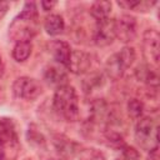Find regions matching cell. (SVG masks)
Returning <instances> with one entry per match:
<instances>
[{
    "label": "cell",
    "instance_id": "cell-1",
    "mask_svg": "<svg viewBox=\"0 0 160 160\" xmlns=\"http://www.w3.org/2000/svg\"><path fill=\"white\" fill-rule=\"evenodd\" d=\"M39 30L38 9L35 2H26L22 11L12 20L9 26L10 38L16 41H30Z\"/></svg>",
    "mask_w": 160,
    "mask_h": 160
},
{
    "label": "cell",
    "instance_id": "cell-2",
    "mask_svg": "<svg viewBox=\"0 0 160 160\" xmlns=\"http://www.w3.org/2000/svg\"><path fill=\"white\" fill-rule=\"evenodd\" d=\"M55 110L68 121H75L79 118V100L76 91L70 85L59 86L54 95Z\"/></svg>",
    "mask_w": 160,
    "mask_h": 160
},
{
    "label": "cell",
    "instance_id": "cell-3",
    "mask_svg": "<svg viewBox=\"0 0 160 160\" xmlns=\"http://www.w3.org/2000/svg\"><path fill=\"white\" fill-rule=\"evenodd\" d=\"M20 151L19 138L11 119H0V160H15Z\"/></svg>",
    "mask_w": 160,
    "mask_h": 160
},
{
    "label": "cell",
    "instance_id": "cell-4",
    "mask_svg": "<svg viewBox=\"0 0 160 160\" xmlns=\"http://www.w3.org/2000/svg\"><path fill=\"white\" fill-rule=\"evenodd\" d=\"M159 125L152 118H141L135 126V139L138 144L148 151L158 149L159 144Z\"/></svg>",
    "mask_w": 160,
    "mask_h": 160
},
{
    "label": "cell",
    "instance_id": "cell-5",
    "mask_svg": "<svg viewBox=\"0 0 160 160\" xmlns=\"http://www.w3.org/2000/svg\"><path fill=\"white\" fill-rule=\"evenodd\" d=\"M136 58V54H135V50L134 48H124L121 49L119 52L111 55L106 64H105V70H106V74L109 75V78L114 79V80H118L119 78L122 76L124 71L132 65L134 60Z\"/></svg>",
    "mask_w": 160,
    "mask_h": 160
},
{
    "label": "cell",
    "instance_id": "cell-6",
    "mask_svg": "<svg viewBox=\"0 0 160 160\" xmlns=\"http://www.w3.org/2000/svg\"><path fill=\"white\" fill-rule=\"evenodd\" d=\"M12 91L18 98L24 100H34L42 92V86L38 80L22 76L14 81Z\"/></svg>",
    "mask_w": 160,
    "mask_h": 160
},
{
    "label": "cell",
    "instance_id": "cell-7",
    "mask_svg": "<svg viewBox=\"0 0 160 160\" xmlns=\"http://www.w3.org/2000/svg\"><path fill=\"white\" fill-rule=\"evenodd\" d=\"M159 40L160 36L155 29H149L144 32L142 52L146 60L154 66H158L159 64Z\"/></svg>",
    "mask_w": 160,
    "mask_h": 160
},
{
    "label": "cell",
    "instance_id": "cell-8",
    "mask_svg": "<svg viewBox=\"0 0 160 160\" xmlns=\"http://www.w3.org/2000/svg\"><path fill=\"white\" fill-rule=\"evenodd\" d=\"M136 20L130 15H122L115 20V38L122 42L132 41L136 36Z\"/></svg>",
    "mask_w": 160,
    "mask_h": 160
},
{
    "label": "cell",
    "instance_id": "cell-9",
    "mask_svg": "<svg viewBox=\"0 0 160 160\" xmlns=\"http://www.w3.org/2000/svg\"><path fill=\"white\" fill-rule=\"evenodd\" d=\"M115 39V20L105 19L102 21H98V26L95 30V44L98 46H108Z\"/></svg>",
    "mask_w": 160,
    "mask_h": 160
},
{
    "label": "cell",
    "instance_id": "cell-10",
    "mask_svg": "<svg viewBox=\"0 0 160 160\" xmlns=\"http://www.w3.org/2000/svg\"><path fill=\"white\" fill-rule=\"evenodd\" d=\"M91 66V56L90 54L81 51V50H75L71 51V56H70V61L68 68L70 69L71 72L74 74H84L86 72Z\"/></svg>",
    "mask_w": 160,
    "mask_h": 160
},
{
    "label": "cell",
    "instance_id": "cell-11",
    "mask_svg": "<svg viewBox=\"0 0 160 160\" xmlns=\"http://www.w3.org/2000/svg\"><path fill=\"white\" fill-rule=\"evenodd\" d=\"M50 52L52 55V58L61 65L66 66L69 65L70 61V56H71V49L70 45L65 41L61 40H55L50 44Z\"/></svg>",
    "mask_w": 160,
    "mask_h": 160
},
{
    "label": "cell",
    "instance_id": "cell-12",
    "mask_svg": "<svg viewBox=\"0 0 160 160\" xmlns=\"http://www.w3.org/2000/svg\"><path fill=\"white\" fill-rule=\"evenodd\" d=\"M111 11V2L110 1H96L90 8V14L96 21H102L109 19Z\"/></svg>",
    "mask_w": 160,
    "mask_h": 160
},
{
    "label": "cell",
    "instance_id": "cell-13",
    "mask_svg": "<svg viewBox=\"0 0 160 160\" xmlns=\"http://www.w3.org/2000/svg\"><path fill=\"white\" fill-rule=\"evenodd\" d=\"M64 20L60 15L58 14H51L50 16H48L45 19V24H44V28L46 30V32L49 35H59L64 30Z\"/></svg>",
    "mask_w": 160,
    "mask_h": 160
},
{
    "label": "cell",
    "instance_id": "cell-14",
    "mask_svg": "<svg viewBox=\"0 0 160 160\" xmlns=\"http://www.w3.org/2000/svg\"><path fill=\"white\" fill-rule=\"evenodd\" d=\"M45 79L52 85L62 86V85H66L65 82H66L68 78H66V74L61 69H59L56 66H50L45 71Z\"/></svg>",
    "mask_w": 160,
    "mask_h": 160
},
{
    "label": "cell",
    "instance_id": "cell-15",
    "mask_svg": "<svg viewBox=\"0 0 160 160\" xmlns=\"http://www.w3.org/2000/svg\"><path fill=\"white\" fill-rule=\"evenodd\" d=\"M31 49H32V45L30 41H20V42H16L14 49H12V58L16 60V61H25L30 54H31Z\"/></svg>",
    "mask_w": 160,
    "mask_h": 160
},
{
    "label": "cell",
    "instance_id": "cell-16",
    "mask_svg": "<svg viewBox=\"0 0 160 160\" xmlns=\"http://www.w3.org/2000/svg\"><path fill=\"white\" fill-rule=\"evenodd\" d=\"M118 5L125 8L128 10H136V11H148L149 8L155 5V1H141V0H125L118 1Z\"/></svg>",
    "mask_w": 160,
    "mask_h": 160
},
{
    "label": "cell",
    "instance_id": "cell-17",
    "mask_svg": "<svg viewBox=\"0 0 160 160\" xmlns=\"http://www.w3.org/2000/svg\"><path fill=\"white\" fill-rule=\"evenodd\" d=\"M128 110H129V114L131 118H140L141 114H142V110H144V106H142V102L138 99H131L129 102H128Z\"/></svg>",
    "mask_w": 160,
    "mask_h": 160
},
{
    "label": "cell",
    "instance_id": "cell-18",
    "mask_svg": "<svg viewBox=\"0 0 160 160\" xmlns=\"http://www.w3.org/2000/svg\"><path fill=\"white\" fill-rule=\"evenodd\" d=\"M79 160H105V156L96 149H85L80 152Z\"/></svg>",
    "mask_w": 160,
    "mask_h": 160
},
{
    "label": "cell",
    "instance_id": "cell-19",
    "mask_svg": "<svg viewBox=\"0 0 160 160\" xmlns=\"http://www.w3.org/2000/svg\"><path fill=\"white\" fill-rule=\"evenodd\" d=\"M124 154H125V156H126L128 159H130V160H135V159H138V156H139L135 149H132V148H126V146H125Z\"/></svg>",
    "mask_w": 160,
    "mask_h": 160
},
{
    "label": "cell",
    "instance_id": "cell-20",
    "mask_svg": "<svg viewBox=\"0 0 160 160\" xmlns=\"http://www.w3.org/2000/svg\"><path fill=\"white\" fill-rule=\"evenodd\" d=\"M8 9H9V4L4 2V1H0V19L6 14Z\"/></svg>",
    "mask_w": 160,
    "mask_h": 160
},
{
    "label": "cell",
    "instance_id": "cell-21",
    "mask_svg": "<svg viewBox=\"0 0 160 160\" xmlns=\"http://www.w3.org/2000/svg\"><path fill=\"white\" fill-rule=\"evenodd\" d=\"M41 5H42L44 10H50V9L55 5V2H54V1H51V2H50V1H42V2H41Z\"/></svg>",
    "mask_w": 160,
    "mask_h": 160
},
{
    "label": "cell",
    "instance_id": "cell-22",
    "mask_svg": "<svg viewBox=\"0 0 160 160\" xmlns=\"http://www.w3.org/2000/svg\"><path fill=\"white\" fill-rule=\"evenodd\" d=\"M4 70H5V66H4V61H2V58L0 56V78L2 76V74H4Z\"/></svg>",
    "mask_w": 160,
    "mask_h": 160
},
{
    "label": "cell",
    "instance_id": "cell-23",
    "mask_svg": "<svg viewBox=\"0 0 160 160\" xmlns=\"http://www.w3.org/2000/svg\"><path fill=\"white\" fill-rule=\"evenodd\" d=\"M115 160H124V159H115Z\"/></svg>",
    "mask_w": 160,
    "mask_h": 160
}]
</instances>
